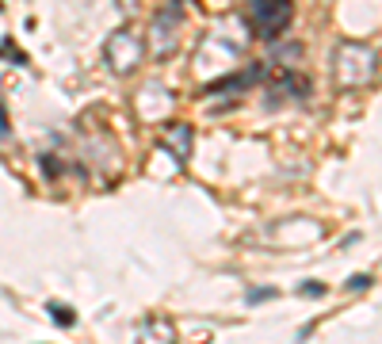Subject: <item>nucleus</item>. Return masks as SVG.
I'll list each match as a JSON object with an SVG mask.
<instances>
[{"label": "nucleus", "instance_id": "6e6552de", "mask_svg": "<svg viewBox=\"0 0 382 344\" xmlns=\"http://www.w3.org/2000/svg\"><path fill=\"white\" fill-rule=\"evenodd\" d=\"M267 299H275V287H256V291H249V295H245V302H249V306H260V302H267Z\"/></svg>", "mask_w": 382, "mask_h": 344}, {"label": "nucleus", "instance_id": "423d86ee", "mask_svg": "<svg viewBox=\"0 0 382 344\" xmlns=\"http://www.w3.org/2000/svg\"><path fill=\"white\" fill-rule=\"evenodd\" d=\"M164 146L172 149V157L176 161H188L191 157V127L188 123H176L164 130Z\"/></svg>", "mask_w": 382, "mask_h": 344}, {"label": "nucleus", "instance_id": "9b49d317", "mask_svg": "<svg viewBox=\"0 0 382 344\" xmlns=\"http://www.w3.org/2000/svg\"><path fill=\"white\" fill-rule=\"evenodd\" d=\"M352 295H359V291H367L371 287V276H364V272H356V276H348V283H344Z\"/></svg>", "mask_w": 382, "mask_h": 344}, {"label": "nucleus", "instance_id": "ddd939ff", "mask_svg": "<svg viewBox=\"0 0 382 344\" xmlns=\"http://www.w3.org/2000/svg\"><path fill=\"white\" fill-rule=\"evenodd\" d=\"M214 4H226V0H214Z\"/></svg>", "mask_w": 382, "mask_h": 344}, {"label": "nucleus", "instance_id": "f03ea898", "mask_svg": "<svg viewBox=\"0 0 382 344\" xmlns=\"http://www.w3.org/2000/svg\"><path fill=\"white\" fill-rule=\"evenodd\" d=\"M184 19H188V4L184 0H164L161 12L149 23V54L153 58L176 54V46L184 38Z\"/></svg>", "mask_w": 382, "mask_h": 344}, {"label": "nucleus", "instance_id": "0eeeda50", "mask_svg": "<svg viewBox=\"0 0 382 344\" xmlns=\"http://www.w3.org/2000/svg\"><path fill=\"white\" fill-rule=\"evenodd\" d=\"M287 96H309V80L295 77V73H283V85L272 88V104H280V100H287Z\"/></svg>", "mask_w": 382, "mask_h": 344}, {"label": "nucleus", "instance_id": "39448f33", "mask_svg": "<svg viewBox=\"0 0 382 344\" xmlns=\"http://www.w3.org/2000/svg\"><path fill=\"white\" fill-rule=\"evenodd\" d=\"M260 77H264V69L260 65H249V69H237L233 77H218L214 85H206V92H211V96L214 92H241V88H253Z\"/></svg>", "mask_w": 382, "mask_h": 344}, {"label": "nucleus", "instance_id": "f8f14e48", "mask_svg": "<svg viewBox=\"0 0 382 344\" xmlns=\"http://www.w3.org/2000/svg\"><path fill=\"white\" fill-rule=\"evenodd\" d=\"M8 134H12V127H8V111L0 104V141H8Z\"/></svg>", "mask_w": 382, "mask_h": 344}, {"label": "nucleus", "instance_id": "7ed1b4c3", "mask_svg": "<svg viewBox=\"0 0 382 344\" xmlns=\"http://www.w3.org/2000/svg\"><path fill=\"white\" fill-rule=\"evenodd\" d=\"M249 23L260 38H275L291 23V0H249Z\"/></svg>", "mask_w": 382, "mask_h": 344}, {"label": "nucleus", "instance_id": "20e7f679", "mask_svg": "<svg viewBox=\"0 0 382 344\" xmlns=\"http://www.w3.org/2000/svg\"><path fill=\"white\" fill-rule=\"evenodd\" d=\"M142 58H146V46L138 43V35L130 31V27H122L107 38V62L115 73H134V69L142 65Z\"/></svg>", "mask_w": 382, "mask_h": 344}, {"label": "nucleus", "instance_id": "1a4fd4ad", "mask_svg": "<svg viewBox=\"0 0 382 344\" xmlns=\"http://www.w3.org/2000/svg\"><path fill=\"white\" fill-rule=\"evenodd\" d=\"M298 291H302V295H309V299H325V295H329V287H325V283H317V279H306Z\"/></svg>", "mask_w": 382, "mask_h": 344}, {"label": "nucleus", "instance_id": "9d476101", "mask_svg": "<svg viewBox=\"0 0 382 344\" xmlns=\"http://www.w3.org/2000/svg\"><path fill=\"white\" fill-rule=\"evenodd\" d=\"M50 313H54V321H58V326H73V321H77V313L69 310V306H58V302L50 306Z\"/></svg>", "mask_w": 382, "mask_h": 344}, {"label": "nucleus", "instance_id": "f257e3e1", "mask_svg": "<svg viewBox=\"0 0 382 344\" xmlns=\"http://www.w3.org/2000/svg\"><path fill=\"white\" fill-rule=\"evenodd\" d=\"M378 73V50L371 43H340L333 50V77L340 88H367Z\"/></svg>", "mask_w": 382, "mask_h": 344}]
</instances>
